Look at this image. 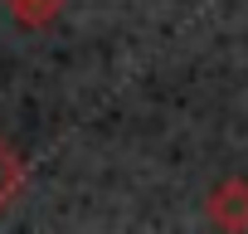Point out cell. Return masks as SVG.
Returning <instances> with one entry per match:
<instances>
[{
  "mask_svg": "<svg viewBox=\"0 0 248 234\" xmlns=\"http://www.w3.org/2000/svg\"><path fill=\"white\" fill-rule=\"evenodd\" d=\"M204 215H209L214 229L243 234V229H248V181H243V176H224V181L204 195Z\"/></svg>",
  "mask_w": 248,
  "mask_h": 234,
  "instance_id": "1",
  "label": "cell"
},
{
  "mask_svg": "<svg viewBox=\"0 0 248 234\" xmlns=\"http://www.w3.org/2000/svg\"><path fill=\"white\" fill-rule=\"evenodd\" d=\"M5 10L20 30H49L63 10V0H5Z\"/></svg>",
  "mask_w": 248,
  "mask_h": 234,
  "instance_id": "3",
  "label": "cell"
},
{
  "mask_svg": "<svg viewBox=\"0 0 248 234\" xmlns=\"http://www.w3.org/2000/svg\"><path fill=\"white\" fill-rule=\"evenodd\" d=\"M25 181H30V171H25V156L0 137V215H5L15 200H20V190H25Z\"/></svg>",
  "mask_w": 248,
  "mask_h": 234,
  "instance_id": "2",
  "label": "cell"
}]
</instances>
